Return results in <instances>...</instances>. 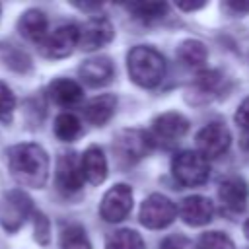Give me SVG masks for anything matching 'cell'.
<instances>
[{
  "label": "cell",
  "instance_id": "1",
  "mask_svg": "<svg viewBox=\"0 0 249 249\" xmlns=\"http://www.w3.org/2000/svg\"><path fill=\"white\" fill-rule=\"evenodd\" d=\"M6 161L12 177L21 187L43 189L49 179V156L35 142L14 144L6 150Z\"/></svg>",
  "mask_w": 249,
  "mask_h": 249
},
{
  "label": "cell",
  "instance_id": "2",
  "mask_svg": "<svg viewBox=\"0 0 249 249\" xmlns=\"http://www.w3.org/2000/svg\"><path fill=\"white\" fill-rule=\"evenodd\" d=\"M128 76L140 88H156L165 76V58L148 45H138L128 51L126 56Z\"/></svg>",
  "mask_w": 249,
  "mask_h": 249
},
{
  "label": "cell",
  "instance_id": "3",
  "mask_svg": "<svg viewBox=\"0 0 249 249\" xmlns=\"http://www.w3.org/2000/svg\"><path fill=\"white\" fill-rule=\"evenodd\" d=\"M171 173L179 185L198 187V185H204L208 181L210 165H208V160L202 158L196 150H185L173 158Z\"/></svg>",
  "mask_w": 249,
  "mask_h": 249
},
{
  "label": "cell",
  "instance_id": "4",
  "mask_svg": "<svg viewBox=\"0 0 249 249\" xmlns=\"http://www.w3.org/2000/svg\"><path fill=\"white\" fill-rule=\"evenodd\" d=\"M177 216V206L160 193L146 196L138 210V222L148 230H161L167 228Z\"/></svg>",
  "mask_w": 249,
  "mask_h": 249
},
{
  "label": "cell",
  "instance_id": "5",
  "mask_svg": "<svg viewBox=\"0 0 249 249\" xmlns=\"http://www.w3.org/2000/svg\"><path fill=\"white\" fill-rule=\"evenodd\" d=\"M154 146V140L148 132L144 130H121L117 136H115V154L121 161L124 163H134L138 161L140 158H144L150 148Z\"/></svg>",
  "mask_w": 249,
  "mask_h": 249
},
{
  "label": "cell",
  "instance_id": "6",
  "mask_svg": "<svg viewBox=\"0 0 249 249\" xmlns=\"http://www.w3.org/2000/svg\"><path fill=\"white\" fill-rule=\"evenodd\" d=\"M132 210V189L124 183L113 185L101 198L99 214L105 222L117 224L124 220Z\"/></svg>",
  "mask_w": 249,
  "mask_h": 249
},
{
  "label": "cell",
  "instance_id": "7",
  "mask_svg": "<svg viewBox=\"0 0 249 249\" xmlns=\"http://www.w3.org/2000/svg\"><path fill=\"white\" fill-rule=\"evenodd\" d=\"M196 152L202 158H220L231 144V134L224 123H208L196 132Z\"/></svg>",
  "mask_w": 249,
  "mask_h": 249
},
{
  "label": "cell",
  "instance_id": "8",
  "mask_svg": "<svg viewBox=\"0 0 249 249\" xmlns=\"http://www.w3.org/2000/svg\"><path fill=\"white\" fill-rule=\"evenodd\" d=\"M43 56L47 58H64L72 54V51L78 47V25L64 23L58 25L54 31L47 33V37L39 43Z\"/></svg>",
  "mask_w": 249,
  "mask_h": 249
},
{
  "label": "cell",
  "instance_id": "9",
  "mask_svg": "<svg viewBox=\"0 0 249 249\" xmlns=\"http://www.w3.org/2000/svg\"><path fill=\"white\" fill-rule=\"evenodd\" d=\"M189 132V119L177 111H165L158 115L152 123V140L161 144H173L179 142Z\"/></svg>",
  "mask_w": 249,
  "mask_h": 249
},
{
  "label": "cell",
  "instance_id": "10",
  "mask_svg": "<svg viewBox=\"0 0 249 249\" xmlns=\"http://www.w3.org/2000/svg\"><path fill=\"white\" fill-rule=\"evenodd\" d=\"M113 23L107 18H89L86 23L78 25V47L82 51H95L113 41Z\"/></svg>",
  "mask_w": 249,
  "mask_h": 249
},
{
  "label": "cell",
  "instance_id": "11",
  "mask_svg": "<svg viewBox=\"0 0 249 249\" xmlns=\"http://www.w3.org/2000/svg\"><path fill=\"white\" fill-rule=\"evenodd\" d=\"M31 212V200L21 191H12L0 200V224L8 231H16L27 214Z\"/></svg>",
  "mask_w": 249,
  "mask_h": 249
},
{
  "label": "cell",
  "instance_id": "12",
  "mask_svg": "<svg viewBox=\"0 0 249 249\" xmlns=\"http://www.w3.org/2000/svg\"><path fill=\"white\" fill-rule=\"evenodd\" d=\"M56 185L64 193H76L84 185L80 158L74 152H66L56 161Z\"/></svg>",
  "mask_w": 249,
  "mask_h": 249
},
{
  "label": "cell",
  "instance_id": "13",
  "mask_svg": "<svg viewBox=\"0 0 249 249\" xmlns=\"http://www.w3.org/2000/svg\"><path fill=\"white\" fill-rule=\"evenodd\" d=\"M218 200L231 212H243L249 200V187L241 177H226L218 187Z\"/></svg>",
  "mask_w": 249,
  "mask_h": 249
},
{
  "label": "cell",
  "instance_id": "14",
  "mask_svg": "<svg viewBox=\"0 0 249 249\" xmlns=\"http://www.w3.org/2000/svg\"><path fill=\"white\" fill-rule=\"evenodd\" d=\"M214 214V204L210 198L200 196V195H193L181 200L179 204V216L185 224L189 226H204L212 220Z\"/></svg>",
  "mask_w": 249,
  "mask_h": 249
},
{
  "label": "cell",
  "instance_id": "15",
  "mask_svg": "<svg viewBox=\"0 0 249 249\" xmlns=\"http://www.w3.org/2000/svg\"><path fill=\"white\" fill-rule=\"evenodd\" d=\"M78 74H80L84 84H88L91 88H101V86H105V84H109L113 80L115 68H113L111 58L93 56V58H88V60H84L80 64Z\"/></svg>",
  "mask_w": 249,
  "mask_h": 249
},
{
  "label": "cell",
  "instance_id": "16",
  "mask_svg": "<svg viewBox=\"0 0 249 249\" xmlns=\"http://www.w3.org/2000/svg\"><path fill=\"white\" fill-rule=\"evenodd\" d=\"M80 167L84 181L91 185H101L107 177V158L99 146H89L82 158H80Z\"/></svg>",
  "mask_w": 249,
  "mask_h": 249
},
{
  "label": "cell",
  "instance_id": "17",
  "mask_svg": "<svg viewBox=\"0 0 249 249\" xmlns=\"http://www.w3.org/2000/svg\"><path fill=\"white\" fill-rule=\"evenodd\" d=\"M117 109V97L113 93H103L89 99L84 105V119L93 126H103Z\"/></svg>",
  "mask_w": 249,
  "mask_h": 249
},
{
  "label": "cell",
  "instance_id": "18",
  "mask_svg": "<svg viewBox=\"0 0 249 249\" xmlns=\"http://www.w3.org/2000/svg\"><path fill=\"white\" fill-rule=\"evenodd\" d=\"M49 95L60 107H74L82 101L84 91L78 82H74L70 78H56L49 86Z\"/></svg>",
  "mask_w": 249,
  "mask_h": 249
},
{
  "label": "cell",
  "instance_id": "19",
  "mask_svg": "<svg viewBox=\"0 0 249 249\" xmlns=\"http://www.w3.org/2000/svg\"><path fill=\"white\" fill-rule=\"evenodd\" d=\"M18 29L25 39L33 43H41L49 33V19L41 10H27L21 14L18 21Z\"/></svg>",
  "mask_w": 249,
  "mask_h": 249
},
{
  "label": "cell",
  "instance_id": "20",
  "mask_svg": "<svg viewBox=\"0 0 249 249\" xmlns=\"http://www.w3.org/2000/svg\"><path fill=\"white\" fill-rule=\"evenodd\" d=\"M206 47L198 39H187L177 47V56L183 64L191 68H200L206 62Z\"/></svg>",
  "mask_w": 249,
  "mask_h": 249
},
{
  "label": "cell",
  "instance_id": "21",
  "mask_svg": "<svg viewBox=\"0 0 249 249\" xmlns=\"http://www.w3.org/2000/svg\"><path fill=\"white\" fill-rule=\"evenodd\" d=\"M130 10V14L144 21V23H154V21H160L167 16V10L169 6L165 2H136V4H128L126 6Z\"/></svg>",
  "mask_w": 249,
  "mask_h": 249
},
{
  "label": "cell",
  "instance_id": "22",
  "mask_svg": "<svg viewBox=\"0 0 249 249\" xmlns=\"http://www.w3.org/2000/svg\"><path fill=\"white\" fill-rule=\"evenodd\" d=\"M105 249H144V239L130 228L115 230L105 239Z\"/></svg>",
  "mask_w": 249,
  "mask_h": 249
},
{
  "label": "cell",
  "instance_id": "23",
  "mask_svg": "<svg viewBox=\"0 0 249 249\" xmlns=\"http://www.w3.org/2000/svg\"><path fill=\"white\" fill-rule=\"evenodd\" d=\"M54 134L62 142H72L82 134V123L74 113H60L54 119Z\"/></svg>",
  "mask_w": 249,
  "mask_h": 249
},
{
  "label": "cell",
  "instance_id": "24",
  "mask_svg": "<svg viewBox=\"0 0 249 249\" xmlns=\"http://www.w3.org/2000/svg\"><path fill=\"white\" fill-rule=\"evenodd\" d=\"M60 249H91L86 230L78 224H70L60 233Z\"/></svg>",
  "mask_w": 249,
  "mask_h": 249
},
{
  "label": "cell",
  "instance_id": "25",
  "mask_svg": "<svg viewBox=\"0 0 249 249\" xmlns=\"http://www.w3.org/2000/svg\"><path fill=\"white\" fill-rule=\"evenodd\" d=\"M196 249H235V243L224 231H204L196 241Z\"/></svg>",
  "mask_w": 249,
  "mask_h": 249
},
{
  "label": "cell",
  "instance_id": "26",
  "mask_svg": "<svg viewBox=\"0 0 249 249\" xmlns=\"http://www.w3.org/2000/svg\"><path fill=\"white\" fill-rule=\"evenodd\" d=\"M220 84H222V74L218 70H204L196 76L195 89L204 95H216V91H220Z\"/></svg>",
  "mask_w": 249,
  "mask_h": 249
},
{
  "label": "cell",
  "instance_id": "27",
  "mask_svg": "<svg viewBox=\"0 0 249 249\" xmlns=\"http://www.w3.org/2000/svg\"><path fill=\"white\" fill-rule=\"evenodd\" d=\"M14 109H16V95L4 82H0V119H10Z\"/></svg>",
  "mask_w": 249,
  "mask_h": 249
},
{
  "label": "cell",
  "instance_id": "28",
  "mask_svg": "<svg viewBox=\"0 0 249 249\" xmlns=\"http://www.w3.org/2000/svg\"><path fill=\"white\" fill-rule=\"evenodd\" d=\"M160 249H196V245H195L191 239H187L185 235L175 233V235L165 237V239L161 241Z\"/></svg>",
  "mask_w": 249,
  "mask_h": 249
},
{
  "label": "cell",
  "instance_id": "29",
  "mask_svg": "<svg viewBox=\"0 0 249 249\" xmlns=\"http://www.w3.org/2000/svg\"><path fill=\"white\" fill-rule=\"evenodd\" d=\"M235 123H237L243 130H249V97H245V99L239 103V107H237V111H235Z\"/></svg>",
  "mask_w": 249,
  "mask_h": 249
},
{
  "label": "cell",
  "instance_id": "30",
  "mask_svg": "<svg viewBox=\"0 0 249 249\" xmlns=\"http://www.w3.org/2000/svg\"><path fill=\"white\" fill-rule=\"evenodd\" d=\"M35 231H37V241L39 243H47L49 241V222L43 214H37L35 216Z\"/></svg>",
  "mask_w": 249,
  "mask_h": 249
},
{
  "label": "cell",
  "instance_id": "31",
  "mask_svg": "<svg viewBox=\"0 0 249 249\" xmlns=\"http://www.w3.org/2000/svg\"><path fill=\"white\" fill-rule=\"evenodd\" d=\"M177 6H179L183 12H189V10L202 8V6H204V2H177Z\"/></svg>",
  "mask_w": 249,
  "mask_h": 249
},
{
  "label": "cell",
  "instance_id": "32",
  "mask_svg": "<svg viewBox=\"0 0 249 249\" xmlns=\"http://www.w3.org/2000/svg\"><path fill=\"white\" fill-rule=\"evenodd\" d=\"M243 233H245V237L249 239V220H247V222L243 224Z\"/></svg>",
  "mask_w": 249,
  "mask_h": 249
}]
</instances>
